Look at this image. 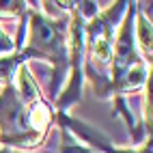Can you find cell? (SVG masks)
<instances>
[{
	"label": "cell",
	"mask_w": 153,
	"mask_h": 153,
	"mask_svg": "<svg viewBox=\"0 0 153 153\" xmlns=\"http://www.w3.org/2000/svg\"><path fill=\"white\" fill-rule=\"evenodd\" d=\"M26 24L30 28L28 45L22 50L28 54V58H45L54 65L52 74V97L58 95V88L63 84V76L69 71V45L65 30L69 28L67 17H48L39 11V4L33 2V7H26Z\"/></svg>",
	"instance_id": "1"
},
{
	"label": "cell",
	"mask_w": 153,
	"mask_h": 153,
	"mask_svg": "<svg viewBox=\"0 0 153 153\" xmlns=\"http://www.w3.org/2000/svg\"><path fill=\"white\" fill-rule=\"evenodd\" d=\"M45 138L39 136L30 125L28 108L13 84H7L0 93V145L35 149Z\"/></svg>",
	"instance_id": "2"
},
{
	"label": "cell",
	"mask_w": 153,
	"mask_h": 153,
	"mask_svg": "<svg viewBox=\"0 0 153 153\" xmlns=\"http://www.w3.org/2000/svg\"><path fill=\"white\" fill-rule=\"evenodd\" d=\"M60 11H71L69 19V74L71 80L63 95L56 101V112H67L69 106L82 99V84H84V17L78 11V2H54Z\"/></svg>",
	"instance_id": "3"
},
{
	"label": "cell",
	"mask_w": 153,
	"mask_h": 153,
	"mask_svg": "<svg viewBox=\"0 0 153 153\" xmlns=\"http://www.w3.org/2000/svg\"><path fill=\"white\" fill-rule=\"evenodd\" d=\"M129 2L121 0L97 13L91 22H84V58H93L99 65H110L112 48H114V26L119 24L123 11Z\"/></svg>",
	"instance_id": "4"
},
{
	"label": "cell",
	"mask_w": 153,
	"mask_h": 153,
	"mask_svg": "<svg viewBox=\"0 0 153 153\" xmlns=\"http://www.w3.org/2000/svg\"><path fill=\"white\" fill-rule=\"evenodd\" d=\"M54 121L58 123L60 129L69 131L74 138L84 140L91 149H97L99 153H151V138L145 142V147L138 149V151H134V149H119V147H114V142H112L104 131L95 129L93 125H88V123H84V121H80V119L69 117L67 112H56L54 110Z\"/></svg>",
	"instance_id": "5"
},
{
	"label": "cell",
	"mask_w": 153,
	"mask_h": 153,
	"mask_svg": "<svg viewBox=\"0 0 153 153\" xmlns=\"http://www.w3.org/2000/svg\"><path fill=\"white\" fill-rule=\"evenodd\" d=\"M138 13V22H134V37L136 41L140 43V50H142V60L151 65V22L142 15L140 11Z\"/></svg>",
	"instance_id": "6"
},
{
	"label": "cell",
	"mask_w": 153,
	"mask_h": 153,
	"mask_svg": "<svg viewBox=\"0 0 153 153\" xmlns=\"http://www.w3.org/2000/svg\"><path fill=\"white\" fill-rule=\"evenodd\" d=\"M28 60V54L24 52H15V54H9V56H0V84H11L13 82V76L17 74V67L24 65Z\"/></svg>",
	"instance_id": "7"
},
{
	"label": "cell",
	"mask_w": 153,
	"mask_h": 153,
	"mask_svg": "<svg viewBox=\"0 0 153 153\" xmlns=\"http://www.w3.org/2000/svg\"><path fill=\"white\" fill-rule=\"evenodd\" d=\"M26 11V2H0V17L2 15H22Z\"/></svg>",
	"instance_id": "8"
},
{
	"label": "cell",
	"mask_w": 153,
	"mask_h": 153,
	"mask_svg": "<svg viewBox=\"0 0 153 153\" xmlns=\"http://www.w3.org/2000/svg\"><path fill=\"white\" fill-rule=\"evenodd\" d=\"M0 54H15V45L11 37L2 30V26H0Z\"/></svg>",
	"instance_id": "9"
},
{
	"label": "cell",
	"mask_w": 153,
	"mask_h": 153,
	"mask_svg": "<svg viewBox=\"0 0 153 153\" xmlns=\"http://www.w3.org/2000/svg\"><path fill=\"white\" fill-rule=\"evenodd\" d=\"M0 153H13V151H9V149H2V147H0Z\"/></svg>",
	"instance_id": "10"
}]
</instances>
